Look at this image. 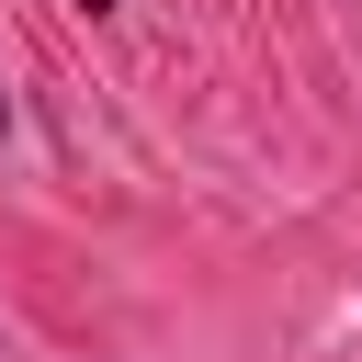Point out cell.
Masks as SVG:
<instances>
[{"label": "cell", "mask_w": 362, "mask_h": 362, "mask_svg": "<svg viewBox=\"0 0 362 362\" xmlns=\"http://www.w3.org/2000/svg\"><path fill=\"white\" fill-rule=\"evenodd\" d=\"M79 11H113V0H79Z\"/></svg>", "instance_id": "6da1fadb"}, {"label": "cell", "mask_w": 362, "mask_h": 362, "mask_svg": "<svg viewBox=\"0 0 362 362\" xmlns=\"http://www.w3.org/2000/svg\"><path fill=\"white\" fill-rule=\"evenodd\" d=\"M0 136H11V102H0Z\"/></svg>", "instance_id": "7a4b0ae2"}]
</instances>
